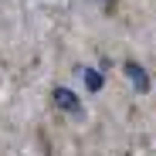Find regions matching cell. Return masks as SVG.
Wrapping results in <instances>:
<instances>
[{
  "mask_svg": "<svg viewBox=\"0 0 156 156\" xmlns=\"http://www.w3.org/2000/svg\"><path fill=\"white\" fill-rule=\"evenodd\" d=\"M51 102H55V109H61L65 115H71V119H85V105H82V98H78L71 88L55 85V92H51Z\"/></svg>",
  "mask_w": 156,
  "mask_h": 156,
  "instance_id": "6da1fadb",
  "label": "cell"
},
{
  "mask_svg": "<svg viewBox=\"0 0 156 156\" xmlns=\"http://www.w3.org/2000/svg\"><path fill=\"white\" fill-rule=\"evenodd\" d=\"M122 68H126V75H129V82H133V88H136L139 95H146V92H149V75H146V68H139V61H126Z\"/></svg>",
  "mask_w": 156,
  "mask_h": 156,
  "instance_id": "7a4b0ae2",
  "label": "cell"
},
{
  "mask_svg": "<svg viewBox=\"0 0 156 156\" xmlns=\"http://www.w3.org/2000/svg\"><path fill=\"white\" fill-rule=\"evenodd\" d=\"M82 78H85V82H88V85H92L95 92L102 88V75H98V71H92V68H85V71H82Z\"/></svg>",
  "mask_w": 156,
  "mask_h": 156,
  "instance_id": "3957f363",
  "label": "cell"
},
{
  "mask_svg": "<svg viewBox=\"0 0 156 156\" xmlns=\"http://www.w3.org/2000/svg\"><path fill=\"white\" fill-rule=\"evenodd\" d=\"M102 4V14H112V0H98Z\"/></svg>",
  "mask_w": 156,
  "mask_h": 156,
  "instance_id": "277c9868",
  "label": "cell"
}]
</instances>
